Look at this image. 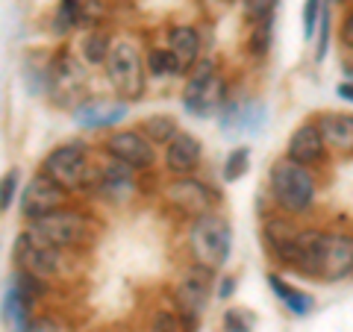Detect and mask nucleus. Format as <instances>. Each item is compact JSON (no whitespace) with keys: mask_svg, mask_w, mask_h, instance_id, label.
<instances>
[{"mask_svg":"<svg viewBox=\"0 0 353 332\" xmlns=\"http://www.w3.org/2000/svg\"><path fill=\"white\" fill-rule=\"evenodd\" d=\"M268 188H271V200L277 203L280 212L285 215H301L315 203L318 185L315 176L306 171V165H297L292 159L274 162V168L268 174Z\"/></svg>","mask_w":353,"mask_h":332,"instance_id":"obj_1","label":"nucleus"},{"mask_svg":"<svg viewBox=\"0 0 353 332\" xmlns=\"http://www.w3.org/2000/svg\"><path fill=\"white\" fill-rule=\"evenodd\" d=\"M233 250V227L218 212H209L192 220L189 227V253L197 264L209 271H221Z\"/></svg>","mask_w":353,"mask_h":332,"instance_id":"obj_2","label":"nucleus"},{"mask_svg":"<svg viewBox=\"0 0 353 332\" xmlns=\"http://www.w3.org/2000/svg\"><path fill=\"white\" fill-rule=\"evenodd\" d=\"M30 232L59 250H77V247H83L88 238H94L92 218H85L83 212H77V209H65V206L39 218V220H30Z\"/></svg>","mask_w":353,"mask_h":332,"instance_id":"obj_3","label":"nucleus"},{"mask_svg":"<svg viewBox=\"0 0 353 332\" xmlns=\"http://www.w3.org/2000/svg\"><path fill=\"white\" fill-rule=\"evenodd\" d=\"M145 68H148L145 59H141L139 48L130 39H118L112 44V53H109V62H106V76L121 101H141L148 85Z\"/></svg>","mask_w":353,"mask_h":332,"instance_id":"obj_4","label":"nucleus"},{"mask_svg":"<svg viewBox=\"0 0 353 332\" xmlns=\"http://www.w3.org/2000/svg\"><path fill=\"white\" fill-rule=\"evenodd\" d=\"M183 106L194 118H209L227 106V83L209 59H203L201 68H194V74L185 80Z\"/></svg>","mask_w":353,"mask_h":332,"instance_id":"obj_5","label":"nucleus"},{"mask_svg":"<svg viewBox=\"0 0 353 332\" xmlns=\"http://www.w3.org/2000/svg\"><path fill=\"white\" fill-rule=\"evenodd\" d=\"M12 259H15V268L18 271H27L32 276H39V280H57V276L65 273V250L59 247H50L48 241H41L39 236H32V232H21L15 247H12Z\"/></svg>","mask_w":353,"mask_h":332,"instance_id":"obj_6","label":"nucleus"},{"mask_svg":"<svg viewBox=\"0 0 353 332\" xmlns=\"http://www.w3.org/2000/svg\"><path fill=\"white\" fill-rule=\"evenodd\" d=\"M41 174L50 176L53 183H59L62 188L92 185L94 171L88 168V147L80 145V141H68V145L53 147L41 159Z\"/></svg>","mask_w":353,"mask_h":332,"instance_id":"obj_7","label":"nucleus"},{"mask_svg":"<svg viewBox=\"0 0 353 332\" xmlns=\"http://www.w3.org/2000/svg\"><path fill=\"white\" fill-rule=\"evenodd\" d=\"M83 88H85V71L71 53H59L48 65V94L57 106L80 109L83 106Z\"/></svg>","mask_w":353,"mask_h":332,"instance_id":"obj_8","label":"nucleus"},{"mask_svg":"<svg viewBox=\"0 0 353 332\" xmlns=\"http://www.w3.org/2000/svg\"><path fill=\"white\" fill-rule=\"evenodd\" d=\"M212 282H215V271L203 268V264H192L185 268L180 285H176V306H180V318L185 320V326H194V320L203 315V309L212 294Z\"/></svg>","mask_w":353,"mask_h":332,"instance_id":"obj_9","label":"nucleus"},{"mask_svg":"<svg viewBox=\"0 0 353 332\" xmlns=\"http://www.w3.org/2000/svg\"><path fill=\"white\" fill-rule=\"evenodd\" d=\"M165 197H168V203L176 209V212L192 218V220L215 212V206L221 200L212 188L201 180H194V176H176V180L165 188Z\"/></svg>","mask_w":353,"mask_h":332,"instance_id":"obj_10","label":"nucleus"},{"mask_svg":"<svg viewBox=\"0 0 353 332\" xmlns=\"http://www.w3.org/2000/svg\"><path fill=\"white\" fill-rule=\"evenodd\" d=\"M65 200H68V188H62L59 183H53L50 176L36 174L27 183L24 191H21V218L39 220V218L62 209Z\"/></svg>","mask_w":353,"mask_h":332,"instance_id":"obj_11","label":"nucleus"},{"mask_svg":"<svg viewBox=\"0 0 353 332\" xmlns=\"http://www.w3.org/2000/svg\"><path fill=\"white\" fill-rule=\"evenodd\" d=\"M103 150L112 159L127 162L130 168H136V171L150 168L153 159H157V150H153V145L145 138L141 129H115L112 136H106Z\"/></svg>","mask_w":353,"mask_h":332,"instance_id":"obj_12","label":"nucleus"},{"mask_svg":"<svg viewBox=\"0 0 353 332\" xmlns=\"http://www.w3.org/2000/svg\"><path fill=\"white\" fill-rule=\"evenodd\" d=\"M92 188L106 203H127L132 197V191H136V168H130L127 162H118V159L109 156V162L103 168L94 171Z\"/></svg>","mask_w":353,"mask_h":332,"instance_id":"obj_13","label":"nucleus"},{"mask_svg":"<svg viewBox=\"0 0 353 332\" xmlns=\"http://www.w3.org/2000/svg\"><path fill=\"white\" fill-rule=\"evenodd\" d=\"M353 276V236L350 232H327L321 276L324 282H341Z\"/></svg>","mask_w":353,"mask_h":332,"instance_id":"obj_14","label":"nucleus"},{"mask_svg":"<svg viewBox=\"0 0 353 332\" xmlns=\"http://www.w3.org/2000/svg\"><path fill=\"white\" fill-rule=\"evenodd\" d=\"M324 153H327V141H324L321 127L303 124L292 132L289 147H285V159H292L297 165H315L324 159Z\"/></svg>","mask_w":353,"mask_h":332,"instance_id":"obj_15","label":"nucleus"},{"mask_svg":"<svg viewBox=\"0 0 353 332\" xmlns=\"http://www.w3.org/2000/svg\"><path fill=\"white\" fill-rule=\"evenodd\" d=\"M201 141H197L194 136H189V132H180L168 147H165V168H168L174 176H189L197 162H201Z\"/></svg>","mask_w":353,"mask_h":332,"instance_id":"obj_16","label":"nucleus"},{"mask_svg":"<svg viewBox=\"0 0 353 332\" xmlns=\"http://www.w3.org/2000/svg\"><path fill=\"white\" fill-rule=\"evenodd\" d=\"M168 50L183 65V71H192L201 59V32L189 24H174L168 30Z\"/></svg>","mask_w":353,"mask_h":332,"instance_id":"obj_17","label":"nucleus"},{"mask_svg":"<svg viewBox=\"0 0 353 332\" xmlns=\"http://www.w3.org/2000/svg\"><path fill=\"white\" fill-rule=\"evenodd\" d=\"M59 12L68 18V24L74 30H83V27L92 30L103 21L106 6H103V0H62Z\"/></svg>","mask_w":353,"mask_h":332,"instance_id":"obj_18","label":"nucleus"},{"mask_svg":"<svg viewBox=\"0 0 353 332\" xmlns=\"http://www.w3.org/2000/svg\"><path fill=\"white\" fill-rule=\"evenodd\" d=\"M127 115V106H112V103H103V101H92V103H83L80 109H74V118L80 127L88 129H101V127H112L118 124L121 118Z\"/></svg>","mask_w":353,"mask_h":332,"instance_id":"obj_19","label":"nucleus"},{"mask_svg":"<svg viewBox=\"0 0 353 332\" xmlns=\"http://www.w3.org/2000/svg\"><path fill=\"white\" fill-rule=\"evenodd\" d=\"M318 127L324 132L327 147L341 153L353 150V115H324L318 118Z\"/></svg>","mask_w":353,"mask_h":332,"instance_id":"obj_20","label":"nucleus"},{"mask_svg":"<svg viewBox=\"0 0 353 332\" xmlns=\"http://www.w3.org/2000/svg\"><path fill=\"white\" fill-rule=\"evenodd\" d=\"M112 39H109V32L103 30H88L83 41H80V56L88 62V65H103L109 62V53H112Z\"/></svg>","mask_w":353,"mask_h":332,"instance_id":"obj_21","label":"nucleus"},{"mask_svg":"<svg viewBox=\"0 0 353 332\" xmlns=\"http://www.w3.org/2000/svg\"><path fill=\"white\" fill-rule=\"evenodd\" d=\"M141 132H145V138L150 141L153 147H157V145L168 147L171 141L180 136V129H176V121L168 118V115H150V118H145V121H141Z\"/></svg>","mask_w":353,"mask_h":332,"instance_id":"obj_22","label":"nucleus"},{"mask_svg":"<svg viewBox=\"0 0 353 332\" xmlns=\"http://www.w3.org/2000/svg\"><path fill=\"white\" fill-rule=\"evenodd\" d=\"M145 65H148V74L159 76V80H162V76H180V74H185L183 65L176 62V56L168 48H150L148 56H145Z\"/></svg>","mask_w":353,"mask_h":332,"instance_id":"obj_23","label":"nucleus"},{"mask_svg":"<svg viewBox=\"0 0 353 332\" xmlns=\"http://www.w3.org/2000/svg\"><path fill=\"white\" fill-rule=\"evenodd\" d=\"M280 0H241V15L250 27L265 24V21H274V9H277Z\"/></svg>","mask_w":353,"mask_h":332,"instance_id":"obj_24","label":"nucleus"},{"mask_svg":"<svg viewBox=\"0 0 353 332\" xmlns=\"http://www.w3.org/2000/svg\"><path fill=\"white\" fill-rule=\"evenodd\" d=\"M248 165H250V147H236V150L224 159V168H221V176H224V183H239L241 176L248 174Z\"/></svg>","mask_w":353,"mask_h":332,"instance_id":"obj_25","label":"nucleus"},{"mask_svg":"<svg viewBox=\"0 0 353 332\" xmlns=\"http://www.w3.org/2000/svg\"><path fill=\"white\" fill-rule=\"evenodd\" d=\"M271 39H274V21H265V24L250 27V32H248V50H250L256 59L268 56Z\"/></svg>","mask_w":353,"mask_h":332,"instance_id":"obj_26","label":"nucleus"},{"mask_svg":"<svg viewBox=\"0 0 353 332\" xmlns=\"http://www.w3.org/2000/svg\"><path fill=\"white\" fill-rule=\"evenodd\" d=\"M283 303L289 306V312H292V315H309V309L315 306L312 294H306V291H297L294 285H292V291L283 297Z\"/></svg>","mask_w":353,"mask_h":332,"instance_id":"obj_27","label":"nucleus"},{"mask_svg":"<svg viewBox=\"0 0 353 332\" xmlns=\"http://www.w3.org/2000/svg\"><path fill=\"white\" fill-rule=\"evenodd\" d=\"M318 15H324L321 0H306L303 3V36L306 39H312V32L318 27Z\"/></svg>","mask_w":353,"mask_h":332,"instance_id":"obj_28","label":"nucleus"},{"mask_svg":"<svg viewBox=\"0 0 353 332\" xmlns=\"http://www.w3.org/2000/svg\"><path fill=\"white\" fill-rule=\"evenodd\" d=\"M148 329H150V332H180V318H174L171 312L159 309V312H153Z\"/></svg>","mask_w":353,"mask_h":332,"instance_id":"obj_29","label":"nucleus"},{"mask_svg":"<svg viewBox=\"0 0 353 332\" xmlns=\"http://www.w3.org/2000/svg\"><path fill=\"white\" fill-rule=\"evenodd\" d=\"M224 332H250V318L241 309H227L224 312Z\"/></svg>","mask_w":353,"mask_h":332,"instance_id":"obj_30","label":"nucleus"},{"mask_svg":"<svg viewBox=\"0 0 353 332\" xmlns=\"http://www.w3.org/2000/svg\"><path fill=\"white\" fill-rule=\"evenodd\" d=\"M15 188H18V171H9V174L3 176V194H0V206H3V212H9V209H12Z\"/></svg>","mask_w":353,"mask_h":332,"instance_id":"obj_31","label":"nucleus"},{"mask_svg":"<svg viewBox=\"0 0 353 332\" xmlns=\"http://www.w3.org/2000/svg\"><path fill=\"white\" fill-rule=\"evenodd\" d=\"M24 332H62V326L53 318H32Z\"/></svg>","mask_w":353,"mask_h":332,"instance_id":"obj_32","label":"nucleus"},{"mask_svg":"<svg viewBox=\"0 0 353 332\" xmlns=\"http://www.w3.org/2000/svg\"><path fill=\"white\" fill-rule=\"evenodd\" d=\"M327 36H330V18H327V9H324V15H321V41H318V53H315L318 62H321L324 53H327Z\"/></svg>","mask_w":353,"mask_h":332,"instance_id":"obj_33","label":"nucleus"},{"mask_svg":"<svg viewBox=\"0 0 353 332\" xmlns=\"http://www.w3.org/2000/svg\"><path fill=\"white\" fill-rule=\"evenodd\" d=\"M341 44L353 50V12H347L345 21H341Z\"/></svg>","mask_w":353,"mask_h":332,"instance_id":"obj_34","label":"nucleus"},{"mask_svg":"<svg viewBox=\"0 0 353 332\" xmlns=\"http://www.w3.org/2000/svg\"><path fill=\"white\" fill-rule=\"evenodd\" d=\"M233 291H236V280H233V276H224V280L218 282V297L224 300V297H230Z\"/></svg>","mask_w":353,"mask_h":332,"instance_id":"obj_35","label":"nucleus"},{"mask_svg":"<svg viewBox=\"0 0 353 332\" xmlns=\"http://www.w3.org/2000/svg\"><path fill=\"white\" fill-rule=\"evenodd\" d=\"M336 94L341 97V101H350L353 103V83H339L336 85Z\"/></svg>","mask_w":353,"mask_h":332,"instance_id":"obj_36","label":"nucleus"}]
</instances>
